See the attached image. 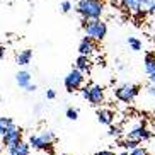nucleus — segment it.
<instances>
[{
  "instance_id": "obj_1",
  "label": "nucleus",
  "mask_w": 155,
  "mask_h": 155,
  "mask_svg": "<svg viewBox=\"0 0 155 155\" xmlns=\"http://www.w3.org/2000/svg\"><path fill=\"white\" fill-rule=\"evenodd\" d=\"M82 29L85 31V36L96 39L97 43L102 41L107 34V26L106 22L101 21V17L97 19H84L82 17Z\"/></svg>"
},
{
  "instance_id": "obj_2",
  "label": "nucleus",
  "mask_w": 155,
  "mask_h": 155,
  "mask_svg": "<svg viewBox=\"0 0 155 155\" xmlns=\"http://www.w3.org/2000/svg\"><path fill=\"white\" fill-rule=\"evenodd\" d=\"M77 12L84 19H97L104 12V4L101 0H78Z\"/></svg>"
},
{
  "instance_id": "obj_3",
  "label": "nucleus",
  "mask_w": 155,
  "mask_h": 155,
  "mask_svg": "<svg viewBox=\"0 0 155 155\" xmlns=\"http://www.w3.org/2000/svg\"><path fill=\"white\" fill-rule=\"evenodd\" d=\"M53 140H55V135L50 131V130H45L39 135H31L29 138V145L34 148V150H45L48 153H53Z\"/></svg>"
},
{
  "instance_id": "obj_4",
  "label": "nucleus",
  "mask_w": 155,
  "mask_h": 155,
  "mask_svg": "<svg viewBox=\"0 0 155 155\" xmlns=\"http://www.w3.org/2000/svg\"><path fill=\"white\" fill-rule=\"evenodd\" d=\"M138 92H140V87L138 85H135V84H123L121 87H118L114 91V96H116L118 101H121L124 104H130L138 96Z\"/></svg>"
},
{
  "instance_id": "obj_5",
  "label": "nucleus",
  "mask_w": 155,
  "mask_h": 155,
  "mask_svg": "<svg viewBox=\"0 0 155 155\" xmlns=\"http://www.w3.org/2000/svg\"><path fill=\"white\" fill-rule=\"evenodd\" d=\"M84 80H85L84 73L80 72L78 68H73L72 72H70L67 77H65V89H67L68 92L78 91V89L84 85Z\"/></svg>"
},
{
  "instance_id": "obj_6",
  "label": "nucleus",
  "mask_w": 155,
  "mask_h": 155,
  "mask_svg": "<svg viewBox=\"0 0 155 155\" xmlns=\"http://www.w3.org/2000/svg\"><path fill=\"white\" fill-rule=\"evenodd\" d=\"M2 140H4V145H7V147L14 145V143L22 140V130L19 126H15V124H12V126L2 135Z\"/></svg>"
},
{
  "instance_id": "obj_7",
  "label": "nucleus",
  "mask_w": 155,
  "mask_h": 155,
  "mask_svg": "<svg viewBox=\"0 0 155 155\" xmlns=\"http://www.w3.org/2000/svg\"><path fill=\"white\" fill-rule=\"evenodd\" d=\"M152 137V133L147 130L143 124H137V126H133L130 131H128V137L126 138H130V140H135V141H138V143H141L143 140H148V138Z\"/></svg>"
},
{
  "instance_id": "obj_8",
  "label": "nucleus",
  "mask_w": 155,
  "mask_h": 155,
  "mask_svg": "<svg viewBox=\"0 0 155 155\" xmlns=\"http://www.w3.org/2000/svg\"><path fill=\"white\" fill-rule=\"evenodd\" d=\"M96 51H97V41L92 39V38H89V36H84L80 45H78V53H80V55L91 56L92 53H96Z\"/></svg>"
},
{
  "instance_id": "obj_9",
  "label": "nucleus",
  "mask_w": 155,
  "mask_h": 155,
  "mask_svg": "<svg viewBox=\"0 0 155 155\" xmlns=\"http://www.w3.org/2000/svg\"><path fill=\"white\" fill-rule=\"evenodd\" d=\"M104 101V91L101 85H91V94H89V102L92 106H99Z\"/></svg>"
},
{
  "instance_id": "obj_10",
  "label": "nucleus",
  "mask_w": 155,
  "mask_h": 155,
  "mask_svg": "<svg viewBox=\"0 0 155 155\" xmlns=\"http://www.w3.org/2000/svg\"><path fill=\"white\" fill-rule=\"evenodd\" d=\"M7 148H9V155H29V152H31V145L22 140L7 147Z\"/></svg>"
},
{
  "instance_id": "obj_11",
  "label": "nucleus",
  "mask_w": 155,
  "mask_h": 155,
  "mask_svg": "<svg viewBox=\"0 0 155 155\" xmlns=\"http://www.w3.org/2000/svg\"><path fill=\"white\" fill-rule=\"evenodd\" d=\"M121 7L126 9L128 12H133V14H138L143 7V0H121Z\"/></svg>"
},
{
  "instance_id": "obj_12",
  "label": "nucleus",
  "mask_w": 155,
  "mask_h": 155,
  "mask_svg": "<svg viewBox=\"0 0 155 155\" xmlns=\"http://www.w3.org/2000/svg\"><path fill=\"white\" fill-rule=\"evenodd\" d=\"M91 67H92V61L87 55H80L77 58V61H75V68H78L82 73L91 72Z\"/></svg>"
},
{
  "instance_id": "obj_13",
  "label": "nucleus",
  "mask_w": 155,
  "mask_h": 155,
  "mask_svg": "<svg viewBox=\"0 0 155 155\" xmlns=\"http://www.w3.org/2000/svg\"><path fill=\"white\" fill-rule=\"evenodd\" d=\"M97 119H99L101 124H113L114 121V114L111 109H97Z\"/></svg>"
},
{
  "instance_id": "obj_14",
  "label": "nucleus",
  "mask_w": 155,
  "mask_h": 155,
  "mask_svg": "<svg viewBox=\"0 0 155 155\" xmlns=\"http://www.w3.org/2000/svg\"><path fill=\"white\" fill-rule=\"evenodd\" d=\"M15 80H17V84H19V87H26L31 84V73L29 72H26V70H21V72L15 75Z\"/></svg>"
},
{
  "instance_id": "obj_15",
  "label": "nucleus",
  "mask_w": 155,
  "mask_h": 155,
  "mask_svg": "<svg viewBox=\"0 0 155 155\" xmlns=\"http://www.w3.org/2000/svg\"><path fill=\"white\" fill-rule=\"evenodd\" d=\"M31 60H32V50H22L17 56H15V61H17L19 65H29Z\"/></svg>"
},
{
  "instance_id": "obj_16",
  "label": "nucleus",
  "mask_w": 155,
  "mask_h": 155,
  "mask_svg": "<svg viewBox=\"0 0 155 155\" xmlns=\"http://www.w3.org/2000/svg\"><path fill=\"white\" fill-rule=\"evenodd\" d=\"M145 72L148 75L155 72V53H147L145 55Z\"/></svg>"
},
{
  "instance_id": "obj_17",
  "label": "nucleus",
  "mask_w": 155,
  "mask_h": 155,
  "mask_svg": "<svg viewBox=\"0 0 155 155\" xmlns=\"http://www.w3.org/2000/svg\"><path fill=\"white\" fill-rule=\"evenodd\" d=\"M12 124H14L12 118H0V135H4V133L12 126Z\"/></svg>"
},
{
  "instance_id": "obj_18",
  "label": "nucleus",
  "mask_w": 155,
  "mask_h": 155,
  "mask_svg": "<svg viewBox=\"0 0 155 155\" xmlns=\"http://www.w3.org/2000/svg\"><path fill=\"white\" fill-rule=\"evenodd\" d=\"M148 14H155V0H143V7Z\"/></svg>"
},
{
  "instance_id": "obj_19",
  "label": "nucleus",
  "mask_w": 155,
  "mask_h": 155,
  "mask_svg": "<svg viewBox=\"0 0 155 155\" xmlns=\"http://www.w3.org/2000/svg\"><path fill=\"white\" fill-rule=\"evenodd\" d=\"M128 45L131 46L133 51H140L141 50V43L138 41L137 38H128Z\"/></svg>"
},
{
  "instance_id": "obj_20",
  "label": "nucleus",
  "mask_w": 155,
  "mask_h": 155,
  "mask_svg": "<svg viewBox=\"0 0 155 155\" xmlns=\"http://www.w3.org/2000/svg\"><path fill=\"white\" fill-rule=\"evenodd\" d=\"M138 145H140L138 141H135V140H130V138H126V140L123 141V145H121V147H124L126 150H133V148H135V147H138Z\"/></svg>"
},
{
  "instance_id": "obj_21",
  "label": "nucleus",
  "mask_w": 155,
  "mask_h": 155,
  "mask_svg": "<svg viewBox=\"0 0 155 155\" xmlns=\"http://www.w3.org/2000/svg\"><path fill=\"white\" fill-rule=\"evenodd\" d=\"M107 135H109V137H119V135H121V128L109 124V131H107Z\"/></svg>"
},
{
  "instance_id": "obj_22",
  "label": "nucleus",
  "mask_w": 155,
  "mask_h": 155,
  "mask_svg": "<svg viewBox=\"0 0 155 155\" xmlns=\"http://www.w3.org/2000/svg\"><path fill=\"white\" fill-rule=\"evenodd\" d=\"M67 118L72 119V121H75V119L78 118V111L73 109V107H68V109H67Z\"/></svg>"
},
{
  "instance_id": "obj_23",
  "label": "nucleus",
  "mask_w": 155,
  "mask_h": 155,
  "mask_svg": "<svg viewBox=\"0 0 155 155\" xmlns=\"http://www.w3.org/2000/svg\"><path fill=\"white\" fill-rule=\"evenodd\" d=\"M130 155H148V152L141 147H135L133 150H130Z\"/></svg>"
},
{
  "instance_id": "obj_24",
  "label": "nucleus",
  "mask_w": 155,
  "mask_h": 155,
  "mask_svg": "<svg viewBox=\"0 0 155 155\" xmlns=\"http://www.w3.org/2000/svg\"><path fill=\"white\" fill-rule=\"evenodd\" d=\"M60 9H61V12H63V14H67V12H70V10H72V4H70L68 0H65V2H61Z\"/></svg>"
},
{
  "instance_id": "obj_25",
  "label": "nucleus",
  "mask_w": 155,
  "mask_h": 155,
  "mask_svg": "<svg viewBox=\"0 0 155 155\" xmlns=\"http://www.w3.org/2000/svg\"><path fill=\"white\" fill-rule=\"evenodd\" d=\"M80 89H82V97H84V99H87V101H89V94H91V87L87 85V87H80Z\"/></svg>"
},
{
  "instance_id": "obj_26",
  "label": "nucleus",
  "mask_w": 155,
  "mask_h": 155,
  "mask_svg": "<svg viewBox=\"0 0 155 155\" xmlns=\"http://www.w3.org/2000/svg\"><path fill=\"white\" fill-rule=\"evenodd\" d=\"M147 91H148V94H150L152 97H155V84H152V85L148 87V89H147Z\"/></svg>"
},
{
  "instance_id": "obj_27",
  "label": "nucleus",
  "mask_w": 155,
  "mask_h": 155,
  "mask_svg": "<svg viewBox=\"0 0 155 155\" xmlns=\"http://www.w3.org/2000/svg\"><path fill=\"white\" fill-rule=\"evenodd\" d=\"M55 96H56L55 91H51V89L50 91H46V97H48V99H55Z\"/></svg>"
},
{
  "instance_id": "obj_28",
  "label": "nucleus",
  "mask_w": 155,
  "mask_h": 155,
  "mask_svg": "<svg viewBox=\"0 0 155 155\" xmlns=\"http://www.w3.org/2000/svg\"><path fill=\"white\" fill-rule=\"evenodd\" d=\"M96 155H114V153L111 150H101V152H97Z\"/></svg>"
},
{
  "instance_id": "obj_29",
  "label": "nucleus",
  "mask_w": 155,
  "mask_h": 155,
  "mask_svg": "<svg viewBox=\"0 0 155 155\" xmlns=\"http://www.w3.org/2000/svg\"><path fill=\"white\" fill-rule=\"evenodd\" d=\"M26 91H28V92H34V91H36V85H34V84H32V85L29 84V85L26 87Z\"/></svg>"
},
{
  "instance_id": "obj_30",
  "label": "nucleus",
  "mask_w": 155,
  "mask_h": 155,
  "mask_svg": "<svg viewBox=\"0 0 155 155\" xmlns=\"http://www.w3.org/2000/svg\"><path fill=\"white\" fill-rule=\"evenodd\" d=\"M4 56H5V48L4 46H0V60L4 58Z\"/></svg>"
},
{
  "instance_id": "obj_31",
  "label": "nucleus",
  "mask_w": 155,
  "mask_h": 155,
  "mask_svg": "<svg viewBox=\"0 0 155 155\" xmlns=\"http://www.w3.org/2000/svg\"><path fill=\"white\" fill-rule=\"evenodd\" d=\"M148 77H150V80H152V84H155V72H152L150 75H148Z\"/></svg>"
},
{
  "instance_id": "obj_32",
  "label": "nucleus",
  "mask_w": 155,
  "mask_h": 155,
  "mask_svg": "<svg viewBox=\"0 0 155 155\" xmlns=\"http://www.w3.org/2000/svg\"><path fill=\"white\" fill-rule=\"evenodd\" d=\"M121 155H130V152H123V153H121Z\"/></svg>"
},
{
  "instance_id": "obj_33",
  "label": "nucleus",
  "mask_w": 155,
  "mask_h": 155,
  "mask_svg": "<svg viewBox=\"0 0 155 155\" xmlns=\"http://www.w3.org/2000/svg\"><path fill=\"white\" fill-rule=\"evenodd\" d=\"M0 155H2V143H0Z\"/></svg>"
}]
</instances>
